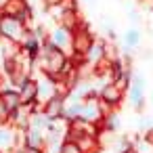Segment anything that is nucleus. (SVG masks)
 <instances>
[{
  "mask_svg": "<svg viewBox=\"0 0 153 153\" xmlns=\"http://www.w3.org/2000/svg\"><path fill=\"white\" fill-rule=\"evenodd\" d=\"M30 30L23 21H19L17 17H7L0 15V40H7L13 44H21L27 38Z\"/></svg>",
  "mask_w": 153,
  "mask_h": 153,
  "instance_id": "nucleus-1",
  "label": "nucleus"
},
{
  "mask_svg": "<svg viewBox=\"0 0 153 153\" xmlns=\"http://www.w3.org/2000/svg\"><path fill=\"white\" fill-rule=\"evenodd\" d=\"M92 42H94V36L90 34V30L82 23L78 30H74L71 32V55H76V57H86V53H88V48L92 46Z\"/></svg>",
  "mask_w": 153,
  "mask_h": 153,
  "instance_id": "nucleus-2",
  "label": "nucleus"
},
{
  "mask_svg": "<svg viewBox=\"0 0 153 153\" xmlns=\"http://www.w3.org/2000/svg\"><path fill=\"white\" fill-rule=\"evenodd\" d=\"M23 147V140H21V132L17 128H13L9 122H2L0 124V151H15V149H21Z\"/></svg>",
  "mask_w": 153,
  "mask_h": 153,
  "instance_id": "nucleus-3",
  "label": "nucleus"
},
{
  "mask_svg": "<svg viewBox=\"0 0 153 153\" xmlns=\"http://www.w3.org/2000/svg\"><path fill=\"white\" fill-rule=\"evenodd\" d=\"M46 40H48L55 48H59V51H63L67 57H71V32L65 30L63 25H57V27L48 34Z\"/></svg>",
  "mask_w": 153,
  "mask_h": 153,
  "instance_id": "nucleus-4",
  "label": "nucleus"
},
{
  "mask_svg": "<svg viewBox=\"0 0 153 153\" xmlns=\"http://www.w3.org/2000/svg\"><path fill=\"white\" fill-rule=\"evenodd\" d=\"M80 120L88 122V124H101L103 115L99 111V97H86L82 101V109H80Z\"/></svg>",
  "mask_w": 153,
  "mask_h": 153,
  "instance_id": "nucleus-5",
  "label": "nucleus"
},
{
  "mask_svg": "<svg viewBox=\"0 0 153 153\" xmlns=\"http://www.w3.org/2000/svg\"><path fill=\"white\" fill-rule=\"evenodd\" d=\"M99 99L105 101L107 105H111V107L115 109V107L122 105V101H124V90H122L120 86H115L113 82H107V84H103V88L99 90Z\"/></svg>",
  "mask_w": 153,
  "mask_h": 153,
  "instance_id": "nucleus-6",
  "label": "nucleus"
},
{
  "mask_svg": "<svg viewBox=\"0 0 153 153\" xmlns=\"http://www.w3.org/2000/svg\"><path fill=\"white\" fill-rule=\"evenodd\" d=\"M128 99H130V105H132L134 109H143V105H145V80H143L140 76L130 80Z\"/></svg>",
  "mask_w": 153,
  "mask_h": 153,
  "instance_id": "nucleus-7",
  "label": "nucleus"
},
{
  "mask_svg": "<svg viewBox=\"0 0 153 153\" xmlns=\"http://www.w3.org/2000/svg\"><path fill=\"white\" fill-rule=\"evenodd\" d=\"M63 99L65 97H59V94H55L53 99H48L46 103H42V107H40V113L48 120V122H55V120H59V117H63Z\"/></svg>",
  "mask_w": 153,
  "mask_h": 153,
  "instance_id": "nucleus-8",
  "label": "nucleus"
},
{
  "mask_svg": "<svg viewBox=\"0 0 153 153\" xmlns=\"http://www.w3.org/2000/svg\"><path fill=\"white\" fill-rule=\"evenodd\" d=\"M36 82H38V99H36V103L42 105V103H46L48 99H53V97L57 94V90H55V80H53V78L38 74V76H36Z\"/></svg>",
  "mask_w": 153,
  "mask_h": 153,
  "instance_id": "nucleus-9",
  "label": "nucleus"
},
{
  "mask_svg": "<svg viewBox=\"0 0 153 153\" xmlns=\"http://www.w3.org/2000/svg\"><path fill=\"white\" fill-rule=\"evenodd\" d=\"M17 92H19L21 105H34L36 99H38V82H36V78H27V80L17 88Z\"/></svg>",
  "mask_w": 153,
  "mask_h": 153,
  "instance_id": "nucleus-10",
  "label": "nucleus"
},
{
  "mask_svg": "<svg viewBox=\"0 0 153 153\" xmlns=\"http://www.w3.org/2000/svg\"><path fill=\"white\" fill-rule=\"evenodd\" d=\"M21 140H23V147H32V149H44L46 147V136L42 130H36V128H27L21 132Z\"/></svg>",
  "mask_w": 153,
  "mask_h": 153,
  "instance_id": "nucleus-11",
  "label": "nucleus"
},
{
  "mask_svg": "<svg viewBox=\"0 0 153 153\" xmlns=\"http://www.w3.org/2000/svg\"><path fill=\"white\" fill-rule=\"evenodd\" d=\"M76 145L80 147L82 153H99L101 151V138L94 134H82L76 138Z\"/></svg>",
  "mask_w": 153,
  "mask_h": 153,
  "instance_id": "nucleus-12",
  "label": "nucleus"
},
{
  "mask_svg": "<svg viewBox=\"0 0 153 153\" xmlns=\"http://www.w3.org/2000/svg\"><path fill=\"white\" fill-rule=\"evenodd\" d=\"M105 59V42H101V40H94L92 42V46L88 48V53H86V57H84V61L90 65V67H94L99 61H103Z\"/></svg>",
  "mask_w": 153,
  "mask_h": 153,
  "instance_id": "nucleus-13",
  "label": "nucleus"
},
{
  "mask_svg": "<svg viewBox=\"0 0 153 153\" xmlns=\"http://www.w3.org/2000/svg\"><path fill=\"white\" fill-rule=\"evenodd\" d=\"M138 42H140V34H138V30H128L126 34H124V44L128 46V48H134V46H138Z\"/></svg>",
  "mask_w": 153,
  "mask_h": 153,
  "instance_id": "nucleus-14",
  "label": "nucleus"
},
{
  "mask_svg": "<svg viewBox=\"0 0 153 153\" xmlns=\"http://www.w3.org/2000/svg\"><path fill=\"white\" fill-rule=\"evenodd\" d=\"M57 153H82V151H80V147L76 145V140L65 138V140L59 145V151H57Z\"/></svg>",
  "mask_w": 153,
  "mask_h": 153,
  "instance_id": "nucleus-15",
  "label": "nucleus"
},
{
  "mask_svg": "<svg viewBox=\"0 0 153 153\" xmlns=\"http://www.w3.org/2000/svg\"><path fill=\"white\" fill-rule=\"evenodd\" d=\"M15 153H46L44 149H32V147H21V149H15Z\"/></svg>",
  "mask_w": 153,
  "mask_h": 153,
  "instance_id": "nucleus-16",
  "label": "nucleus"
},
{
  "mask_svg": "<svg viewBox=\"0 0 153 153\" xmlns=\"http://www.w3.org/2000/svg\"><path fill=\"white\" fill-rule=\"evenodd\" d=\"M145 143H147L149 147H153V126H151V128L145 132Z\"/></svg>",
  "mask_w": 153,
  "mask_h": 153,
  "instance_id": "nucleus-17",
  "label": "nucleus"
},
{
  "mask_svg": "<svg viewBox=\"0 0 153 153\" xmlns=\"http://www.w3.org/2000/svg\"><path fill=\"white\" fill-rule=\"evenodd\" d=\"M120 153H138V149H134V147H130V145H128V147H124Z\"/></svg>",
  "mask_w": 153,
  "mask_h": 153,
  "instance_id": "nucleus-18",
  "label": "nucleus"
},
{
  "mask_svg": "<svg viewBox=\"0 0 153 153\" xmlns=\"http://www.w3.org/2000/svg\"><path fill=\"white\" fill-rule=\"evenodd\" d=\"M44 4L46 7H57V4H61V0H44Z\"/></svg>",
  "mask_w": 153,
  "mask_h": 153,
  "instance_id": "nucleus-19",
  "label": "nucleus"
},
{
  "mask_svg": "<svg viewBox=\"0 0 153 153\" xmlns=\"http://www.w3.org/2000/svg\"><path fill=\"white\" fill-rule=\"evenodd\" d=\"M7 2H9V0H0V11H2V7H4Z\"/></svg>",
  "mask_w": 153,
  "mask_h": 153,
  "instance_id": "nucleus-20",
  "label": "nucleus"
},
{
  "mask_svg": "<svg viewBox=\"0 0 153 153\" xmlns=\"http://www.w3.org/2000/svg\"><path fill=\"white\" fill-rule=\"evenodd\" d=\"M0 153H4V151H0ZM9 153H15V151H9Z\"/></svg>",
  "mask_w": 153,
  "mask_h": 153,
  "instance_id": "nucleus-21",
  "label": "nucleus"
},
{
  "mask_svg": "<svg viewBox=\"0 0 153 153\" xmlns=\"http://www.w3.org/2000/svg\"><path fill=\"white\" fill-rule=\"evenodd\" d=\"M86 2H94V0H86Z\"/></svg>",
  "mask_w": 153,
  "mask_h": 153,
  "instance_id": "nucleus-22",
  "label": "nucleus"
},
{
  "mask_svg": "<svg viewBox=\"0 0 153 153\" xmlns=\"http://www.w3.org/2000/svg\"><path fill=\"white\" fill-rule=\"evenodd\" d=\"M151 122H153V115H151Z\"/></svg>",
  "mask_w": 153,
  "mask_h": 153,
  "instance_id": "nucleus-23",
  "label": "nucleus"
},
{
  "mask_svg": "<svg viewBox=\"0 0 153 153\" xmlns=\"http://www.w3.org/2000/svg\"><path fill=\"white\" fill-rule=\"evenodd\" d=\"M151 99H153V97H151Z\"/></svg>",
  "mask_w": 153,
  "mask_h": 153,
  "instance_id": "nucleus-24",
  "label": "nucleus"
}]
</instances>
